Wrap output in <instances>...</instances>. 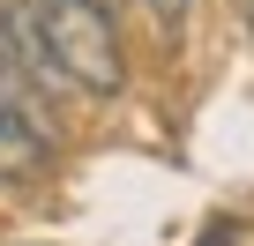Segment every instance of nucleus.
<instances>
[{
    "label": "nucleus",
    "instance_id": "nucleus-1",
    "mask_svg": "<svg viewBox=\"0 0 254 246\" xmlns=\"http://www.w3.org/2000/svg\"><path fill=\"white\" fill-rule=\"evenodd\" d=\"M30 23H38V45H45L60 90L97 97V104H112L127 90V45H120V23L105 0H30Z\"/></svg>",
    "mask_w": 254,
    "mask_h": 246
},
{
    "label": "nucleus",
    "instance_id": "nucleus-2",
    "mask_svg": "<svg viewBox=\"0 0 254 246\" xmlns=\"http://www.w3.org/2000/svg\"><path fill=\"white\" fill-rule=\"evenodd\" d=\"M45 82L23 67L8 23H0V179H30L53 157V127H45Z\"/></svg>",
    "mask_w": 254,
    "mask_h": 246
},
{
    "label": "nucleus",
    "instance_id": "nucleus-3",
    "mask_svg": "<svg viewBox=\"0 0 254 246\" xmlns=\"http://www.w3.org/2000/svg\"><path fill=\"white\" fill-rule=\"evenodd\" d=\"M187 8H194V0H150V15H157L165 30H180V23H187Z\"/></svg>",
    "mask_w": 254,
    "mask_h": 246
}]
</instances>
